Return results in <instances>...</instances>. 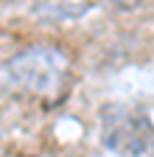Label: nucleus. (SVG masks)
<instances>
[{
  "instance_id": "1",
  "label": "nucleus",
  "mask_w": 154,
  "mask_h": 157,
  "mask_svg": "<svg viewBox=\"0 0 154 157\" xmlns=\"http://www.w3.org/2000/svg\"><path fill=\"white\" fill-rule=\"evenodd\" d=\"M9 76L17 87L34 95H53L67 82L70 62L56 45H31L9 59Z\"/></svg>"
},
{
  "instance_id": "2",
  "label": "nucleus",
  "mask_w": 154,
  "mask_h": 157,
  "mask_svg": "<svg viewBox=\"0 0 154 157\" xmlns=\"http://www.w3.org/2000/svg\"><path fill=\"white\" fill-rule=\"evenodd\" d=\"M101 143L118 157H143L154 151V124L148 115L126 107L107 104L101 109Z\"/></svg>"
},
{
  "instance_id": "3",
  "label": "nucleus",
  "mask_w": 154,
  "mask_h": 157,
  "mask_svg": "<svg viewBox=\"0 0 154 157\" xmlns=\"http://www.w3.org/2000/svg\"><path fill=\"white\" fill-rule=\"evenodd\" d=\"M28 157H42V154H28Z\"/></svg>"
}]
</instances>
